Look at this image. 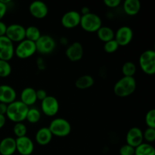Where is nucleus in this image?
<instances>
[{
	"instance_id": "nucleus-12",
	"label": "nucleus",
	"mask_w": 155,
	"mask_h": 155,
	"mask_svg": "<svg viewBox=\"0 0 155 155\" xmlns=\"http://www.w3.org/2000/svg\"><path fill=\"white\" fill-rule=\"evenodd\" d=\"M81 15L77 11H68L63 15L61 23L64 27L67 29H73L78 27L80 24Z\"/></svg>"
},
{
	"instance_id": "nucleus-30",
	"label": "nucleus",
	"mask_w": 155,
	"mask_h": 155,
	"mask_svg": "<svg viewBox=\"0 0 155 155\" xmlns=\"http://www.w3.org/2000/svg\"><path fill=\"white\" fill-rule=\"evenodd\" d=\"M145 124L148 128L155 129V110L151 109L145 115Z\"/></svg>"
},
{
	"instance_id": "nucleus-18",
	"label": "nucleus",
	"mask_w": 155,
	"mask_h": 155,
	"mask_svg": "<svg viewBox=\"0 0 155 155\" xmlns=\"http://www.w3.org/2000/svg\"><path fill=\"white\" fill-rule=\"evenodd\" d=\"M16 152V142L13 137H5L0 142V154L13 155Z\"/></svg>"
},
{
	"instance_id": "nucleus-10",
	"label": "nucleus",
	"mask_w": 155,
	"mask_h": 155,
	"mask_svg": "<svg viewBox=\"0 0 155 155\" xmlns=\"http://www.w3.org/2000/svg\"><path fill=\"white\" fill-rule=\"evenodd\" d=\"M133 39V30L128 26H122L114 33V39L119 46H126Z\"/></svg>"
},
{
	"instance_id": "nucleus-28",
	"label": "nucleus",
	"mask_w": 155,
	"mask_h": 155,
	"mask_svg": "<svg viewBox=\"0 0 155 155\" xmlns=\"http://www.w3.org/2000/svg\"><path fill=\"white\" fill-rule=\"evenodd\" d=\"M13 133L16 138L23 137L27 136V128L24 123H16L13 127Z\"/></svg>"
},
{
	"instance_id": "nucleus-32",
	"label": "nucleus",
	"mask_w": 155,
	"mask_h": 155,
	"mask_svg": "<svg viewBox=\"0 0 155 155\" xmlns=\"http://www.w3.org/2000/svg\"><path fill=\"white\" fill-rule=\"evenodd\" d=\"M143 139L147 143H152L155 141V129L147 128L143 133Z\"/></svg>"
},
{
	"instance_id": "nucleus-36",
	"label": "nucleus",
	"mask_w": 155,
	"mask_h": 155,
	"mask_svg": "<svg viewBox=\"0 0 155 155\" xmlns=\"http://www.w3.org/2000/svg\"><path fill=\"white\" fill-rule=\"evenodd\" d=\"M8 10V5H5V3L2 2V0H0V21H2L5 15L7 13Z\"/></svg>"
},
{
	"instance_id": "nucleus-9",
	"label": "nucleus",
	"mask_w": 155,
	"mask_h": 155,
	"mask_svg": "<svg viewBox=\"0 0 155 155\" xmlns=\"http://www.w3.org/2000/svg\"><path fill=\"white\" fill-rule=\"evenodd\" d=\"M5 36L12 42H18L25 39V27L19 24H12L7 26Z\"/></svg>"
},
{
	"instance_id": "nucleus-5",
	"label": "nucleus",
	"mask_w": 155,
	"mask_h": 155,
	"mask_svg": "<svg viewBox=\"0 0 155 155\" xmlns=\"http://www.w3.org/2000/svg\"><path fill=\"white\" fill-rule=\"evenodd\" d=\"M139 67L142 71L148 75L155 74V51L148 49L140 54L139 61Z\"/></svg>"
},
{
	"instance_id": "nucleus-2",
	"label": "nucleus",
	"mask_w": 155,
	"mask_h": 155,
	"mask_svg": "<svg viewBox=\"0 0 155 155\" xmlns=\"http://www.w3.org/2000/svg\"><path fill=\"white\" fill-rule=\"evenodd\" d=\"M136 81L134 77H123L114 86V94L120 98H125L131 95L136 89Z\"/></svg>"
},
{
	"instance_id": "nucleus-11",
	"label": "nucleus",
	"mask_w": 155,
	"mask_h": 155,
	"mask_svg": "<svg viewBox=\"0 0 155 155\" xmlns=\"http://www.w3.org/2000/svg\"><path fill=\"white\" fill-rule=\"evenodd\" d=\"M15 55L14 43L5 36H0V60L9 61Z\"/></svg>"
},
{
	"instance_id": "nucleus-17",
	"label": "nucleus",
	"mask_w": 155,
	"mask_h": 155,
	"mask_svg": "<svg viewBox=\"0 0 155 155\" xmlns=\"http://www.w3.org/2000/svg\"><path fill=\"white\" fill-rule=\"evenodd\" d=\"M17 92L9 85H0V102L9 104L16 101Z\"/></svg>"
},
{
	"instance_id": "nucleus-27",
	"label": "nucleus",
	"mask_w": 155,
	"mask_h": 155,
	"mask_svg": "<svg viewBox=\"0 0 155 155\" xmlns=\"http://www.w3.org/2000/svg\"><path fill=\"white\" fill-rule=\"evenodd\" d=\"M122 73L124 77H134L136 73V65L132 61H127L122 67Z\"/></svg>"
},
{
	"instance_id": "nucleus-7",
	"label": "nucleus",
	"mask_w": 155,
	"mask_h": 155,
	"mask_svg": "<svg viewBox=\"0 0 155 155\" xmlns=\"http://www.w3.org/2000/svg\"><path fill=\"white\" fill-rule=\"evenodd\" d=\"M36 52L42 54H48L52 52L56 47V42L49 35H42L35 42Z\"/></svg>"
},
{
	"instance_id": "nucleus-19",
	"label": "nucleus",
	"mask_w": 155,
	"mask_h": 155,
	"mask_svg": "<svg viewBox=\"0 0 155 155\" xmlns=\"http://www.w3.org/2000/svg\"><path fill=\"white\" fill-rule=\"evenodd\" d=\"M36 89L32 87H26L21 91V102L24 103L27 107L33 106L37 101L36 98Z\"/></svg>"
},
{
	"instance_id": "nucleus-39",
	"label": "nucleus",
	"mask_w": 155,
	"mask_h": 155,
	"mask_svg": "<svg viewBox=\"0 0 155 155\" xmlns=\"http://www.w3.org/2000/svg\"><path fill=\"white\" fill-rule=\"evenodd\" d=\"M37 66L39 68V69L40 70H43L45 69V63H44L43 60H42L41 58H39L37 60Z\"/></svg>"
},
{
	"instance_id": "nucleus-16",
	"label": "nucleus",
	"mask_w": 155,
	"mask_h": 155,
	"mask_svg": "<svg viewBox=\"0 0 155 155\" xmlns=\"http://www.w3.org/2000/svg\"><path fill=\"white\" fill-rule=\"evenodd\" d=\"M127 144L136 148L144 142L143 132L139 127H132L127 133Z\"/></svg>"
},
{
	"instance_id": "nucleus-34",
	"label": "nucleus",
	"mask_w": 155,
	"mask_h": 155,
	"mask_svg": "<svg viewBox=\"0 0 155 155\" xmlns=\"http://www.w3.org/2000/svg\"><path fill=\"white\" fill-rule=\"evenodd\" d=\"M120 0H104V4L110 8H115L120 5Z\"/></svg>"
},
{
	"instance_id": "nucleus-35",
	"label": "nucleus",
	"mask_w": 155,
	"mask_h": 155,
	"mask_svg": "<svg viewBox=\"0 0 155 155\" xmlns=\"http://www.w3.org/2000/svg\"><path fill=\"white\" fill-rule=\"evenodd\" d=\"M36 98H37V100H39V101H42V100L45 99L47 96H48V94H47L46 91L45 89H38V90L36 91Z\"/></svg>"
},
{
	"instance_id": "nucleus-20",
	"label": "nucleus",
	"mask_w": 155,
	"mask_h": 155,
	"mask_svg": "<svg viewBox=\"0 0 155 155\" xmlns=\"http://www.w3.org/2000/svg\"><path fill=\"white\" fill-rule=\"evenodd\" d=\"M52 137L53 136L48 127H43L36 132L35 139H36V142L38 145L45 146V145H48L51 142Z\"/></svg>"
},
{
	"instance_id": "nucleus-38",
	"label": "nucleus",
	"mask_w": 155,
	"mask_h": 155,
	"mask_svg": "<svg viewBox=\"0 0 155 155\" xmlns=\"http://www.w3.org/2000/svg\"><path fill=\"white\" fill-rule=\"evenodd\" d=\"M7 107L8 104L0 102V114L5 116L6 111H7Z\"/></svg>"
},
{
	"instance_id": "nucleus-6",
	"label": "nucleus",
	"mask_w": 155,
	"mask_h": 155,
	"mask_svg": "<svg viewBox=\"0 0 155 155\" xmlns=\"http://www.w3.org/2000/svg\"><path fill=\"white\" fill-rule=\"evenodd\" d=\"M36 52L35 42L28 39H24L18 43L15 48V54L21 59H26L32 57Z\"/></svg>"
},
{
	"instance_id": "nucleus-8",
	"label": "nucleus",
	"mask_w": 155,
	"mask_h": 155,
	"mask_svg": "<svg viewBox=\"0 0 155 155\" xmlns=\"http://www.w3.org/2000/svg\"><path fill=\"white\" fill-rule=\"evenodd\" d=\"M59 102L55 97L48 95L41 101V110L45 115L48 117H54L59 111Z\"/></svg>"
},
{
	"instance_id": "nucleus-13",
	"label": "nucleus",
	"mask_w": 155,
	"mask_h": 155,
	"mask_svg": "<svg viewBox=\"0 0 155 155\" xmlns=\"http://www.w3.org/2000/svg\"><path fill=\"white\" fill-rule=\"evenodd\" d=\"M16 151L21 155H31L34 151V143L28 136L16 138Z\"/></svg>"
},
{
	"instance_id": "nucleus-42",
	"label": "nucleus",
	"mask_w": 155,
	"mask_h": 155,
	"mask_svg": "<svg viewBox=\"0 0 155 155\" xmlns=\"http://www.w3.org/2000/svg\"><path fill=\"white\" fill-rule=\"evenodd\" d=\"M60 42L62 45H67L68 42V40L66 37H61L60 39Z\"/></svg>"
},
{
	"instance_id": "nucleus-31",
	"label": "nucleus",
	"mask_w": 155,
	"mask_h": 155,
	"mask_svg": "<svg viewBox=\"0 0 155 155\" xmlns=\"http://www.w3.org/2000/svg\"><path fill=\"white\" fill-rule=\"evenodd\" d=\"M119 45L117 42L115 41V39H112V40L108 41L107 42H104V50L105 52L107 53H114L119 48Z\"/></svg>"
},
{
	"instance_id": "nucleus-22",
	"label": "nucleus",
	"mask_w": 155,
	"mask_h": 155,
	"mask_svg": "<svg viewBox=\"0 0 155 155\" xmlns=\"http://www.w3.org/2000/svg\"><path fill=\"white\" fill-rule=\"evenodd\" d=\"M96 33L98 39L104 42H107L108 41L114 39L115 32L114 31L113 29H111L109 27L101 26Z\"/></svg>"
},
{
	"instance_id": "nucleus-21",
	"label": "nucleus",
	"mask_w": 155,
	"mask_h": 155,
	"mask_svg": "<svg viewBox=\"0 0 155 155\" xmlns=\"http://www.w3.org/2000/svg\"><path fill=\"white\" fill-rule=\"evenodd\" d=\"M124 11L127 15L134 16L141 9V2L139 0H126L123 5Z\"/></svg>"
},
{
	"instance_id": "nucleus-41",
	"label": "nucleus",
	"mask_w": 155,
	"mask_h": 155,
	"mask_svg": "<svg viewBox=\"0 0 155 155\" xmlns=\"http://www.w3.org/2000/svg\"><path fill=\"white\" fill-rule=\"evenodd\" d=\"M89 12H91L90 9H89L88 7H86V6H84V7H83L81 8V14H80V15H86V14H89Z\"/></svg>"
},
{
	"instance_id": "nucleus-26",
	"label": "nucleus",
	"mask_w": 155,
	"mask_h": 155,
	"mask_svg": "<svg viewBox=\"0 0 155 155\" xmlns=\"http://www.w3.org/2000/svg\"><path fill=\"white\" fill-rule=\"evenodd\" d=\"M41 119V112L36 107H29L28 112H27L26 120L30 124H36L39 122Z\"/></svg>"
},
{
	"instance_id": "nucleus-37",
	"label": "nucleus",
	"mask_w": 155,
	"mask_h": 155,
	"mask_svg": "<svg viewBox=\"0 0 155 155\" xmlns=\"http://www.w3.org/2000/svg\"><path fill=\"white\" fill-rule=\"evenodd\" d=\"M7 25L3 21H0V36H5Z\"/></svg>"
},
{
	"instance_id": "nucleus-40",
	"label": "nucleus",
	"mask_w": 155,
	"mask_h": 155,
	"mask_svg": "<svg viewBox=\"0 0 155 155\" xmlns=\"http://www.w3.org/2000/svg\"><path fill=\"white\" fill-rule=\"evenodd\" d=\"M6 124V117L5 115L0 114V130L4 127Z\"/></svg>"
},
{
	"instance_id": "nucleus-14",
	"label": "nucleus",
	"mask_w": 155,
	"mask_h": 155,
	"mask_svg": "<svg viewBox=\"0 0 155 155\" xmlns=\"http://www.w3.org/2000/svg\"><path fill=\"white\" fill-rule=\"evenodd\" d=\"M83 46L80 42H74L71 43L69 46L67 48L65 54L67 58L72 62H77L83 58Z\"/></svg>"
},
{
	"instance_id": "nucleus-15",
	"label": "nucleus",
	"mask_w": 155,
	"mask_h": 155,
	"mask_svg": "<svg viewBox=\"0 0 155 155\" xmlns=\"http://www.w3.org/2000/svg\"><path fill=\"white\" fill-rule=\"evenodd\" d=\"M29 11L33 18L36 19H42L48 15V8L44 2L34 1L30 3Z\"/></svg>"
},
{
	"instance_id": "nucleus-24",
	"label": "nucleus",
	"mask_w": 155,
	"mask_h": 155,
	"mask_svg": "<svg viewBox=\"0 0 155 155\" xmlns=\"http://www.w3.org/2000/svg\"><path fill=\"white\" fill-rule=\"evenodd\" d=\"M135 155H155V148L151 144L142 142L135 148Z\"/></svg>"
},
{
	"instance_id": "nucleus-33",
	"label": "nucleus",
	"mask_w": 155,
	"mask_h": 155,
	"mask_svg": "<svg viewBox=\"0 0 155 155\" xmlns=\"http://www.w3.org/2000/svg\"><path fill=\"white\" fill-rule=\"evenodd\" d=\"M119 153L120 155H135V148L127 144H125L120 147Z\"/></svg>"
},
{
	"instance_id": "nucleus-3",
	"label": "nucleus",
	"mask_w": 155,
	"mask_h": 155,
	"mask_svg": "<svg viewBox=\"0 0 155 155\" xmlns=\"http://www.w3.org/2000/svg\"><path fill=\"white\" fill-rule=\"evenodd\" d=\"M48 129L52 136L62 138L66 137L71 134L72 127L69 121L64 118L58 117L52 120L50 123Z\"/></svg>"
},
{
	"instance_id": "nucleus-23",
	"label": "nucleus",
	"mask_w": 155,
	"mask_h": 155,
	"mask_svg": "<svg viewBox=\"0 0 155 155\" xmlns=\"http://www.w3.org/2000/svg\"><path fill=\"white\" fill-rule=\"evenodd\" d=\"M95 83V80L90 75H83L77 79L75 86L79 89H86L92 87Z\"/></svg>"
},
{
	"instance_id": "nucleus-1",
	"label": "nucleus",
	"mask_w": 155,
	"mask_h": 155,
	"mask_svg": "<svg viewBox=\"0 0 155 155\" xmlns=\"http://www.w3.org/2000/svg\"><path fill=\"white\" fill-rule=\"evenodd\" d=\"M29 107L21 102V101H15L8 104L5 117L13 123H23L26 120Z\"/></svg>"
},
{
	"instance_id": "nucleus-29",
	"label": "nucleus",
	"mask_w": 155,
	"mask_h": 155,
	"mask_svg": "<svg viewBox=\"0 0 155 155\" xmlns=\"http://www.w3.org/2000/svg\"><path fill=\"white\" fill-rule=\"evenodd\" d=\"M12 65L9 61L0 60V77L5 78L8 77L12 74Z\"/></svg>"
},
{
	"instance_id": "nucleus-4",
	"label": "nucleus",
	"mask_w": 155,
	"mask_h": 155,
	"mask_svg": "<svg viewBox=\"0 0 155 155\" xmlns=\"http://www.w3.org/2000/svg\"><path fill=\"white\" fill-rule=\"evenodd\" d=\"M80 26L88 33H96L102 26V21L98 15L89 12L86 15H81Z\"/></svg>"
},
{
	"instance_id": "nucleus-25",
	"label": "nucleus",
	"mask_w": 155,
	"mask_h": 155,
	"mask_svg": "<svg viewBox=\"0 0 155 155\" xmlns=\"http://www.w3.org/2000/svg\"><path fill=\"white\" fill-rule=\"evenodd\" d=\"M42 36L40 30L35 26H30L25 28V39L36 42Z\"/></svg>"
}]
</instances>
